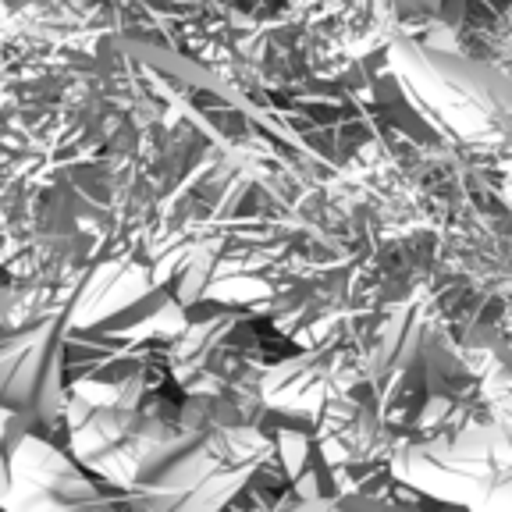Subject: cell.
I'll list each match as a JSON object with an SVG mask.
<instances>
[{
  "label": "cell",
  "instance_id": "6da1fadb",
  "mask_svg": "<svg viewBox=\"0 0 512 512\" xmlns=\"http://www.w3.org/2000/svg\"><path fill=\"white\" fill-rule=\"evenodd\" d=\"M388 64L413 104L466 143H498L512 128V82L484 64L459 61L438 47L399 40Z\"/></svg>",
  "mask_w": 512,
  "mask_h": 512
},
{
  "label": "cell",
  "instance_id": "7a4b0ae2",
  "mask_svg": "<svg viewBox=\"0 0 512 512\" xmlns=\"http://www.w3.org/2000/svg\"><path fill=\"white\" fill-rule=\"evenodd\" d=\"M512 470V441L495 420H477L456 438H395L388 477L413 495L470 509L480 491Z\"/></svg>",
  "mask_w": 512,
  "mask_h": 512
},
{
  "label": "cell",
  "instance_id": "3957f363",
  "mask_svg": "<svg viewBox=\"0 0 512 512\" xmlns=\"http://www.w3.org/2000/svg\"><path fill=\"white\" fill-rule=\"evenodd\" d=\"M4 438V512H132L128 502L96 488L79 459L64 456L47 438L32 431Z\"/></svg>",
  "mask_w": 512,
  "mask_h": 512
},
{
  "label": "cell",
  "instance_id": "277c9868",
  "mask_svg": "<svg viewBox=\"0 0 512 512\" xmlns=\"http://www.w3.org/2000/svg\"><path fill=\"white\" fill-rule=\"evenodd\" d=\"M367 384V374L360 370V360L349 345L338 338L303 349L292 360L274 363L260 374V402L267 413L281 420H317L320 409L328 406L335 395L356 392Z\"/></svg>",
  "mask_w": 512,
  "mask_h": 512
},
{
  "label": "cell",
  "instance_id": "5b68a950",
  "mask_svg": "<svg viewBox=\"0 0 512 512\" xmlns=\"http://www.w3.org/2000/svg\"><path fill=\"white\" fill-rule=\"evenodd\" d=\"M480 402L488 420H495L512 441V363L491 360L480 374Z\"/></svg>",
  "mask_w": 512,
  "mask_h": 512
},
{
  "label": "cell",
  "instance_id": "8992f818",
  "mask_svg": "<svg viewBox=\"0 0 512 512\" xmlns=\"http://www.w3.org/2000/svg\"><path fill=\"white\" fill-rule=\"evenodd\" d=\"M466 512H512V470L480 491V498Z\"/></svg>",
  "mask_w": 512,
  "mask_h": 512
},
{
  "label": "cell",
  "instance_id": "52a82bcc",
  "mask_svg": "<svg viewBox=\"0 0 512 512\" xmlns=\"http://www.w3.org/2000/svg\"><path fill=\"white\" fill-rule=\"evenodd\" d=\"M274 512H356L345 498H296V502L278 505Z\"/></svg>",
  "mask_w": 512,
  "mask_h": 512
},
{
  "label": "cell",
  "instance_id": "ba28073f",
  "mask_svg": "<svg viewBox=\"0 0 512 512\" xmlns=\"http://www.w3.org/2000/svg\"><path fill=\"white\" fill-rule=\"evenodd\" d=\"M502 342H505V345H502V360H505V363H512V335H505Z\"/></svg>",
  "mask_w": 512,
  "mask_h": 512
}]
</instances>
